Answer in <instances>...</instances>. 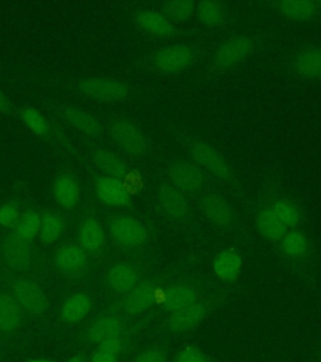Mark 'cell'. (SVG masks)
<instances>
[{"label":"cell","mask_w":321,"mask_h":362,"mask_svg":"<svg viewBox=\"0 0 321 362\" xmlns=\"http://www.w3.org/2000/svg\"><path fill=\"white\" fill-rule=\"evenodd\" d=\"M190 153L198 165L209 170L222 180H230L232 169L225 156L209 142L201 139H193L190 144Z\"/></svg>","instance_id":"1"},{"label":"cell","mask_w":321,"mask_h":362,"mask_svg":"<svg viewBox=\"0 0 321 362\" xmlns=\"http://www.w3.org/2000/svg\"><path fill=\"white\" fill-rule=\"evenodd\" d=\"M11 291L23 311L32 316H40L47 311L48 300L38 283L29 278H18L13 282Z\"/></svg>","instance_id":"2"},{"label":"cell","mask_w":321,"mask_h":362,"mask_svg":"<svg viewBox=\"0 0 321 362\" xmlns=\"http://www.w3.org/2000/svg\"><path fill=\"white\" fill-rule=\"evenodd\" d=\"M108 230L113 240L126 248H135L146 242V228L132 216H113L108 224Z\"/></svg>","instance_id":"3"},{"label":"cell","mask_w":321,"mask_h":362,"mask_svg":"<svg viewBox=\"0 0 321 362\" xmlns=\"http://www.w3.org/2000/svg\"><path fill=\"white\" fill-rule=\"evenodd\" d=\"M79 88L87 96L99 101H121L128 96L130 88L119 79L90 77L79 82Z\"/></svg>","instance_id":"4"},{"label":"cell","mask_w":321,"mask_h":362,"mask_svg":"<svg viewBox=\"0 0 321 362\" xmlns=\"http://www.w3.org/2000/svg\"><path fill=\"white\" fill-rule=\"evenodd\" d=\"M195 61V52L188 45H172L156 53L153 63L158 71L174 74L185 71Z\"/></svg>","instance_id":"5"},{"label":"cell","mask_w":321,"mask_h":362,"mask_svg":"<svg viewBox=\"0 0 321 362\" xmlns=\"http://www.w3.org/2000/svg\"><path fill=\"white\" fill-rule=\"evenodd\" d=\"M113 139L123 148L124 151L133 156H140L146 151L145 136L137 124L130 119H121L112 124Z\"/></svg>","instance_id":"6"},{"label":"cell","mask_w":321,"mask_h":362,"mask_svg":"<svg viewBox=\"0 0 321 362\" xmlns=\"http://www.w3.org/2000/svg\"><path fill=\"white\" fill-rule=\"evenodd\" d=\"M169 177L176 189L181 192L195 194L205 187V175L200 168L191 163L178 161L171 166Z\"/></svg>","instance_id":"7"},{"label":"cell","mask_w":321,"mask_h":362,"mask_svg":"<svg viewBox=\"0 0 321 362\" xmlns=\"http://www.w3.org/2000/svg\"><path fill=\"white\" fill-rule=\"evenodd\" d=\"M253 51V40L245 35L235 37L219 47L214 54V62L220 68L235 67Z\"/></svg>","instance_id":"8"},{"label":"cell","mask_w":321,"mask_h":362,"mask_svg":"<svg viewBox=\"0 0 321 362\" xmlns=\"http://www.w3.org/2000/svg\"><path fill=\"white\" fill-rule=\"evenodd\" d=\"M207 315V307L196 302L183 310L174 312L169 320V331L174 334H185L198 327Z\"/></svg>","instance_id":"9"},{"label":"cell","mask_w":321,"mask_h":362,"mask_svg":"<svg viewBox=\"0 0 321 362\" xmlns=\"http://www.w3.org/2000/svg\"><path fill=\"white\" fill-rule=\"evenodd\" d=\"M6 264L14 271H24L32 262V247L28 240H24L17 234L8 237L3 247Z\"/></svg>","instance_id":"10"},{"label":"cell","mask_w":321,"mask_h":362,"mask_svg":"<svg viewBox=\"0 0 321 362\" xmlns=\"http://www.w3.org/2000/svg\"><path fill=\"white\" fill-rule=\"evenodd\" d=\"M107 282L109 288L116 293H130L140 282V273L135 267L128 263H119L108 271Z\"/></svg>","instance_id":"11"},{"label":"cell","mask_w":321,"mask_h":362,"mask_svg":"<svg viewBox=\"0 0 321 362\" xmlns=\"http://www.w3.org/2000/svg\"><path fill=\"white\" fill-rule=\"evenodd\" d=\"M96 189L102 202L109 206H124L130 202V192L119 179L109 176L98 177Z\"/></svg>","instance_id":"12"},{"label":"cell","mask_w":321,"mask_h":362,"mask_svg":"<svg viewBox=\"0 0 321 362\" xmlns=\"http://www.w3.org/2000/svg\"><path fill=\"white\" fill-rule=\"evenodd\" d=\"M157 300V292L151 284H140L124 297L122 310L127 315L137 316L148 311Z\"/></svg>","instance_id":"13"},{"label":"cell","mask_w":321,"mask_h":362,"mask_svg":"<svg viewBox=\"0 0 321 362\" xmlns=\"http://www.w3.org/2000/svg\"><path fill=\"white\" fill-rule=\"evenodd\" d=\"M123 331V322L117 316H103L87 329V339L90 344L99 345L106 339L119 337Z\"/></svg>","instance_id":"14"},{"label":"cell","mask_w":321,"mask_h":362,"mask_svg":"<svg viewBox=\"0 0 321 362\" xmlns=\"http://www.w3.org/2000/svg\"><path fill=\"white\" fill-rule=\"evenodd\" d=\"M56 264L59 271L74 274L83 271L87 266V253L79 245L67 244L56 250Z\"/></svg>","instance_id":"15"},{"label":"cell","mask_w":321,"mask_h":362,"mask_svg":"<svg viewBox=\"0 0 321 362\" xmlns=\"http://www.w3.org/2000/svg\"><path fill=\"white\" fill-rule=\"evenodd\" d=\"M200 208L202 214L216 226H227L232 221V210L225 199L210 194L203 197Z\"/></svg>","instance_id":"16"},{"label":"cell","mask_w":321,"mask_h":362,"mask_svg":"<svg viewBox=\"0 0 321 362\" xmlns=\"http://www.w3.org/2000/svg\"><path fill=\"white\" fill-rule=\"evenodd\" d=\"M23 310L11 294H0V332L13 334L22 325Z\"/></svg>","instance_id":"17"},{"label":"cell","mask_w":321,"mask_h":362,"mask_svg":"<svg viewBox=\"0 0 321 362\" xmlns=\"http://www.w3.org/2000/svg\"><path fill=\"white\" fill-rule=\"evenodd\" d=\"M137 24L147 33L158 35V37H169L174 34L175 28L174 24L159 11L146 9L137 14Z\"/></svg>","instance_id":"18"},{"label":"cell","mask_w":321,"mask_h":362,"mask_svg":"<svg viewBox=\"0 0 321 362\" xmlns=\"http://www.w3.org/2000/svg\"><path fill=\"white\" fill-rule=\"evenodd\" d=\"M164 307L169 311L177 312L198 302V292L188 284H172L164 293Z\"/></svg>","instance_id":"19"},{"label":"cell","mask_w":321,"mask_h":362,"mask_svg":"<svg viewBox=\"0 0 321 362\" xmlns=\"http://www.w3.org/2000/svg\"><path fill=\"white\" fill-rule=\"evenodd\" d=\"M92 310V300L88 294L79 293L72 294L64 300L61 310V316L66 323L74 325V323L83 321L85 317L88 316Z\"/></svg>","instance_id":"20"},{"label":"cell","mask_w":321,"mask_h":362,"mask_svg":"<svg viewBox=\"0 0 321 362\" xmlns=\"http://www.w3.org/2000/svg\"><path fill=\"white\" fill-rule=\"evenodd\" d=\"M295 71L305 79L321 78V47H309L295 58Z\"/></svg>","instance_id":"21"},{"label":"cell","mask_w":321,"mask_h":362,"mask_svg":"<svg viewBox=\"0 0 321 362\" xmlns=\"http://www.w3.org/2000/svg\"><path fill=\"white\" fill-rule=\"evenodd\" d=\"M159 202L164 211L174 218H183L188 213V203L183 192H181L174 185L161 187Z\"/></svg>","instance_id":"22"},{"label":"cell","mask_w":321,"mask_h":362,"mask_svg":"<svg viewBox=\"0 0 321 362\" xmlns=\"http://www.w3.org/2000/svg\"><path fill=\"white\" fill-rule=\"evenodd\" d=\"M79 247L85 252L95 253L104 243V230L95 219H87L82 223L78 232Z\"/></svg>","instance_id":"23"},{"label":"cell","mask_w":321,"mask_h":362,"mask_svg":"<svg viewBox=\"0 0 321 362\" xmlns=\"http://www.w3.org/2000/svg\"><path fill=\"white\" fill-rule=\"evenodd\" d=\"M256 226L259 229L260 234L269 240H279L281 239L288 228L284 226L277 214L270 209H264L260 211L256 218Z\"/></svg>","instance_id":"24"},{"label":"cell","mask_w":321,"mask_h":362,"mask_svg":"<svg viewBox=\"0 0 321 362\" xmlns=\"http://www.w3.org/2000/svg\"><path fill=\"white\" fill-rule=\"evenodd\" d=\"M56 202L64 208H73L78 203L79 189L77 181L69 175L59 176L53 185Z\"/></svg>","instance_id":"25"},{"label":"cell","mask_w":321,"mask_h":362,"mask_svg":"<svg viewBox=\"0 0 321 362\" xmlns=\"http://www.w3.org/2000/svg\"><path fill=\"white\" fill-rule=\"evenodd\" d=\"M241 269V258L234 252H222L214 260V271L216 276L225 281L231 282L236 279Z\"/></svg>","instance_id":"26"},{"label":"cell","mask_w":321,"mask_h":362,"mask_svg":"<svg viewBox=\"0 0 321 362\" xmlns=\"http://www.w3.org/2000/svg\"><path fill=\"white\" fill-rule=\"evenodd\" d=\"M277 6L282 16L293 21L310 19L317 11L315 3L309 0H285L277 3Z\"/></svg>","instance_id":"27"},{"label":"cell","mask_w":321,"mask_h":362,"mask_svg":"<svg viewBox=\"0 0 321 362\" xmlns=\"http://www.w3.org/2000/svg\"><path fill=\"white\" fill-rule=\"evenodd\" d=\"M95 161L106 176L121 179L127 175V166L123 161L107 150H99L95 156Z\"/></svg>","instance_id":"28"},{"label":"cell","mask_w":321,"mask_h":362,"mask_svg":"<svg viewBox=\"0 0 321 362\" xmlns=\"http://www.w3.org/2000/svg\"><path fill=\"white\" fill-rule=\"evenodd\" d=\"M64 117L75 129L87 135L96 136L99 132V124L90 113L80 111L78 108L68 107L64 110Z\"/></svg>","instance_id":"29"},{"label":"cell","mask_w":321,"mask_h":362,"mask_svg":"<svg viewBox=\"0 0 321 362\" xmlns=\"http://www.w3.org/2000/svg\"><path fill=\"white\" fill-rule=\"evenodd\" d=\"M200 22L207 28H214L225 18V9L219 1H202L196 6Z\"/></svg>","instance_id":"30"},{"label":"cell","mask_w":321,"mask_h":362,"mask_svg":"<svg viewBox=\"0 0 321 362\" xmlns=\"http://www.w3.org/2000/svg\"><path fill=\"white\" fill-rule=\"evenodd\" d=\"M280 248L282 253L290 258H299L306 255L309 249V242L303 233L293 230V232L286 233L281 238Z\"/></svg>","instance_id":"31"},{"label":"cell","mask_w":321,"mask_h":362,"mask_svg":"<svg viewBox=\"0 0 321 362\" xmlns=\"http://www.w3.org/2000/svg\"><path fill=\"white\" fill-rule=\"evenodd\" d=\"M63 232V221L56 213H45L40 216V238L44 243H54Z\"/></svg>","instance_id":"32"},{"label":"cell","mask_w":321,"mask_h":362,"mask_svg":"<svg viewBox=\"0 0 321 362\" xmlns=\"http://www.w3.org/2000/svg\"><path fill=\"white\" fill-rule=\"evenodd\" d=\"M271 210L277 214V218L284 223L286 228H293L298 226L301 221V214L300 210L295 204L289 202V200H277V203L271 206Z\"/></svg>","instance_id":"33"},{"label":"cell","mask_w":321,"mask_h":362,"mask_svg":"<svg viewBox=\"0 0 321 362\" xmlns=\"http://www.w3.org/2000/svg\"><path fill=\"white\" fill-rule=\"evenodd\" d=\"M196 11V6L188 0H172L164 6V13L169 21L186 22Z\"/></svg>","instance_id":"34"},{"label":"cell","mask_w":321,"mask_h":362,"mask_svg":"<svg viewBox=\"0 0 321 362\" xmlns=\"http://www.w3.org/2000/svg\"><path fill=\"white\" fill-rule=\"evenodd\" d=\"M40 216L35 211H27L20 216L17 224L18 237L24 240H32L37 234H40Z\"/></svg>","instance_id":"35"},{"label":"cell","mask_w":321,"mask_h":362,"mask_svg":"<svg viewBox=\"0 0 321 362\" xmlns=\"http://www.w3.org/2000/svg\"><path fill=\"white\" fill-rule=\"evenodd\" d=\"M23 121L28 126L30 130L37 135H45L48 131V124L44 117L34 108H24L22 112Z\"/></svg>","instance_id":"36"},{"label":"cell","mask_w":321,"mask_h":362,"mask_svg":"<svg viewBox=\"0 0 321 362\" xmlns=\"http://www.w3.org/2000/svg\"><path fill=\"white\" fill-rule=\"evenodd\" d=\"M19 219L20 213L14 204H6L0 208V226L11 228L17 226Z\"/></svg>","instance_id":"37"},{"label":"cell","mask_w":321,"mask_h":362,"mask_svg":"<svg viewBox=\"0 0 321 362\" xmlns=\"http://www.w3.org/2000/svg\"><path fill=\"white\" fill-rule=\"evenodd\" d=\"M175 362H209V358L198 347H186L177 355Z\"/></svg>","instance_id":"38"},{"label":"cell","mask_w":321,"mask_h":362,"mask_svg":"<svg viewBox=\"0 0 321 362\" xmlns=\"http://www.w3.org/2000/svg\"><path fill=\"white\" fill-rule=\"evenodd\" d=\"M133 362H167L166 352L159 347H151L142 351Z\"/></svg>","instance_id":"39"},{"label":"cell","mask_w":321,"mask_h":362,"mask_svg":"<svg viewBox=\"0 0 321 362\" xmlns=\"http://www.w3.org/2000/svg\"><path fill=\"white\" fill-rule=\"evenodd\" d=\"M122 347H123V342H122V339L119 336V337H113V339L103 341L98 345L97 350L107 352V354H111L114 356H119L121 351H122Z\"/></svg>","instance_id":"40"},{"label":"cell","mask_w":321,"mask_h":362,"mask_svg":"<svg viewBox=\"0 0 321 362\" xmlns=\"http://www.w3.org/2000/svg\"><path fill=\"white\" fill-rule=\"evenodd\" d=\"M90 362H119V356L97 350L90 357Z\"/></svg>","instance_id":"41"},{"label":"cell","mask_w":321,"mask_h":362,"mask_svg":"<svg viewBox=\"0 0 321 362\" xmlns=\"http://www.w3.org/2000/svg\"><path fill=\"white\" fill-rule=\"evenodd\" d=\"M9 108V105H8V102H6V98L3 95V92L0 90V112H4Z\"/></svg>","instance_id":"42"},{"label":"cell","mask_w":321,"mask_h":362,"mask_svg":"<svg viewBox=\"0 0 321 362\" xmlns=\"http://www.w3.org/2000/svg\"><path fill=\"white\" fill-rule=\"evenodd\" d=\"M67 362H85V356L83 354H78L75 356L71 357Z\"/></svg>","instance_id":"43"},{"label":"cell","mask_w":321,"mask_h":362,"mask_svg":"<svg viewBox=\"0 0 321 362\" xmlns=\"http://www.w3.org/2000/svg\"><path fill=\"white\" fill-rule=\"evenodd\" d=\"M28 362H56L52 361V360H45V358H34V360H30Z\"/></svg>","instance_id":"44"}]
</instances>
